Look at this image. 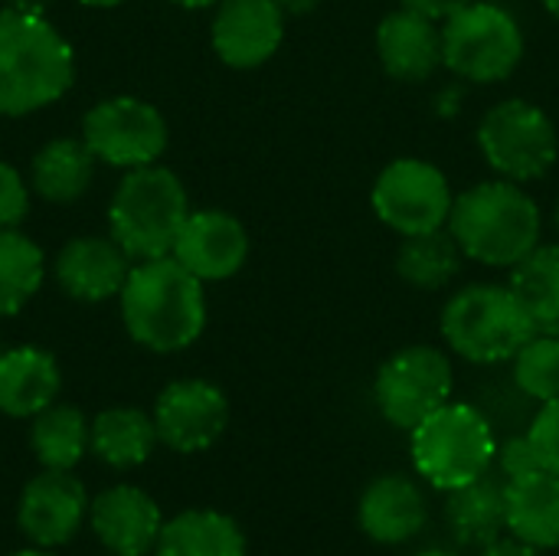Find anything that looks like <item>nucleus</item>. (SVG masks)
Returning a JSON list of instances; mask_svg holds the SVG:
<instances>
[{
  "label": "nucleus",
  "instance_id": "f257e3e1",
  "mask_svg": "<svg viewBox=\"0 0 559 556\" xmlns=\"http://www.w3.org/2000/svg\"><path fill=\"white\" fill-rule=\"evenodd\" d=\"M118 301L128 334L154 354L187 351L206 328L203 282L174 256L131 265Z\"/></svg>",
  "mask_w": 559,
  "mask_h": 556
},
{
  "label": "nucleus",
  "instance_id": "f03ea898",
  "mask_svg": "<svg viewBox=\"0 0 559 556\" xmlns=\"http://www.w3.org/2000/svg\"><path fill=\"white\" fill-rule=\"evenodd\" d=\"M72 79L75 52L46 13L0 7V118L59 102Z\"/></svg>",
  "mask_w": 559,
  "mask_h": 556
},
{
  "label": "nucleus",
  "instance_id": "7ed1b4c3",
  "mask_svg": "<svg viewBox=\"0 0 559 556\" xmlns=\"http://www.w3.org/2000/svg\"><path fill=\"white\" fill-rule=\"evenodd\" d=\"M449 233L465 259L491 269H514L540 246V206L524 184L504 177L481 180L455 197Z\"/></svg>",
  "mask_w": 559,
  "mask_h": 556
},
{
  "label": "nucleus",
  "instance_id": "20e7f679",
  "mask_svg": "<svg viewBox=\"0 0 559 556\" xmlns=\"http://www.w3.org/2000/svg\"><path fill=\"white\" fill-rule=\"evenodd\" d=\"M187 216V190L180 177L160 164L128 170L108 206L111 239L128 252L131 262L170 256Z\"/></svg>",
  "mask_w": 559,
  "mask_h": 556
},
{
  "label": "nucleus",
  "instance_id": "39448f33",
  "mask_svg": "<svg viewBox=\"0 0 559 556\" xmlns=\"http://www.w3.org/2000/svg\"><path fill=\"white\" fill-rule=\"evenodd\" d=\"M442 338L468 364H504L537 334L508 285H468L442 308Z\"/></svg>",
  "mask_w": 559,
  "mask_h": 556
},
{
  "label": "nucleus",
  "instance_id": "423d86ee",
  "mask_svg": "<svg viewBox=\"0 0 559 556\" xmlns=\"http://www.w3.org/2000/svg\"><path fill=\"white\" fill-rule=\"evenodd\" d=\"M413 465L439 492H455L495 469L498 439L472 403L449 400L413 429Z\"/></svg>",
  "mask_w": 559,
  "mask_h": 556
},
{
  "label": "nucleus",
  "instance_id": "0eeeda50",
  "mask_svg": "<svg viewBox=\"0 0 559 556\" xmlns=\"http://www.w3.org/2000/svg\"><path fill=\"white\" fill-rule=\"evenodd\" d=\"M524 59L518 16L495 0H472L442 20V66L465 82L495 85L514 75Z\"/></svg>",
  "mask_w": 559,
  "mask_h": 556
},
{
  "label": "nucleus",
  "instance_id": "6e6552de",
  "mask_svg": "<svg viewBox=\"0 0 559 556\" xmlns=\"http://www.w3.org/2000/svg\"><path fill=\"white\" fill-rule=\"evenodd\" d=\"M478 147L498 177L534 184L559 161L557 125L540 105L527 98H504L478 121Z\"/></svg>",
  "mask_w": 559,
  "mask_h": 556
},
{
  "label": "nucleus",
  "instance_id": "1a4fd4ad",
  "mask_svg": "<svg viewBox=\"0 0 559 556\" xmlns=\"http://www.w3.org/2000/svg\"><path fill=\"white\" fill-rule=\"evenodd\" d=\"M455 390V370L445 351L429 344H413L396 351L383 360L373 380V400L380 416L413 433L423 419H429L436 410H442L452 400Z\"/></svg>",
  "mask_w": 559,
  "mask_h": 556
},
{
  "label": "nucleus",
  "instance_id": "9d476101",
  "mask_svg": "<svg viewBox=\"0 0 559 556\" xmlns=\"http://www.w3.org/2000/svg\"><path fill=\"white\" fill-rule=\"evenodd\" d=\"M370 206L377 220L393 233L416 236L449 226L455 190L432 161L396 157L377 174L370 190Z\"/></svg>",
  "mask_w": 559,
  "mask_h": 556
},
{
  "label": "nucleus",
  "instance_id": "9b49d317",
  "mask_svg": "<svg viewBox=\"0 0 559 556\" xmlns=\"http://www.w3.org/2000/svg\"><path fill=\"white\" fill-rule=\"evenodd\" d=\"M82 141L95 161L134 170L154 164L167 151V121L144 98L115 95L85 111Z\"/></svg>",
  "mask_w": 559,
  "mask_h": 556
},
{
  "label": "nucleus",
  "instance_id": "f8f14e48",
  "mask_svg": "<svg viewBox=\"0 0 559 556\" xmlns=\"http://www.w3.org/2000/svg\"><path fill=\"white\" fill-rule=\"evenodd\" d=\"M229 426V400L210 380H174L154 403L157 439L180 456L206 452Z\"/></svg>",
  "mask_w": 559,
  "mask_h": 556
},
{
  "label": "nucleus",
  "instance_id": "ddd939ff",
  "mask_svg": "<svg viewBox=\"0 0 559 556\" xmlns=\"http://www.w3.org/2000/svg\"><path fill=\"white\" fill-rule=\"evenodd\" d=\"M88 505L85 485L72 472L43 469L20 495L16 524L33 547H66L88 518Z\"/></svg>",
  "mask_w": 559,
  "mask_h": 556
},
{
  "label": "nucleus",
  "instance_id": "4468645a",
  "mask_svg": "<svg viewBox=\"0 0 559 556\" xmlns=\"http://www.w3.org/2000/svg\"><path fill=\"white\" fill-rule=\"evenodd\" d=\"M210 36L226 66L255 69L278 52L285 39V10L278 0H219Z\"/></svg>",
  "mask_w": 559,
  "mask_h": 556
},
{
  "label": "nucleus",
  "instance_id": "2eb2a0df",
  "mask_svg": "<svg viewBox=\"0 0 559 556\" xmlns=\"http://www.w3.org/2000/svg\"><path fill=\"white\" fill-rule=\"evenodd\" d=\"M170 256L200 282H223L246 265L249 233L226 210H190Z\"/></svg>",
  "mask_w": 559,
  "mask_h": 556
},
{
  "label": "nucleus",
  "instance_id": "dca6fc26",
  "mask_svg": "<svg viewBox=\"0 0 559 556\" xmlns=\"http://www.w3.org/2000/svg\"><path fill=\"white\" fill-rule=\"evenodd\" d=\"M88 524L111 556H151L164 531V514L144 488L111 485L92 498Z\"/></svg>",
  "mask_w": 559,
  "mask_h": 556
},
{
  "label": "nucleus",
  "instance_id": "f3484780",
  "mask_svg": "<svg viewBox=\"0 0 559 556\" xmlns=\"http://www.w3.org/2000/svg\"><path fill=\"white\" fill-rule=\"evenodd\" d=\"M56 282L75 301H105L121 295L131 259L128 252L108 236H79L69 239L56 256Z\"/></svg>",
  "mask_w": 559,
  "mask_h": 556
},
{
  "label": "nucleus",
  "instance_id": "a211bd4d",
  "mask_svg": "<svg viewBox=\"0 0 559 556\" xmlns=\"http://www.w3.org/2000/svg\"><path fill=\"white\" fill-rule=\"evenodd\" d=\"M377 56L396 82H426L442 66V26L400 3L377 26Z\"/></svg>",
  "mask_w": 559,
  "mask_h": 556
},
{
  "label": "nucleus",
  "instance_id": "6ab92c4d",
  "mask_svg": "<svg viewBox=\"0 0 559 556\" xmlns=\"http://www.w3.org/2000/svg\"><path fill=\"white\" fill-rule=\"evenodd\" d=\"M357 521L360 531L383 544V547H396L413 541L426 521H429V505L423 488L406 478V475H380L373 478L357 505Z\"/></svg>",
  "mask_w": 559,
  "mask_h": 556
},
{
  "label": "nucleus",
  "instance_id": "aec40b11",
  "mask_svg": "<svg viewBox=\"0 0 559 556\" xmlns=\"http://www.w3.org/2000/svg\"><path fill=\"white\" fill-rule=\"evenodd\" d=\"M62 387L59 364L43 347H3L0 351V413L13 419H33L56 403Z\"/></svg>",
  "mask_w": 559,
  "mask_h": 556
},
{
  "label": "nucleus",
  "instance_id": "412c9836",
  "mask_svg": "<svg viewBox=\"0 0 559 556\" xmlns=\"http://www.w3.org/2000/svg\"><path fill=\"white\" fill-rule=\"evenodd\" d=\"M508 482L491 469L481 478L449 492L445 518L462 547L485 551L488 544L501 541L508 534Z\"/></svg>",
  "mask_w": 559,
  "mask_h": 556
},
{
  "label": "nucleus",
  "instance_id": "4be33fe9",
  "mask_svg": "<svg viewBox=\"0 0 559 556\" xmlns=\"http://www.w3.org/2000/svg\"><path fill=\"white\" fill-rule=\"evenodd\" d=\"M508 534L537 547H559V475L540 469L508 482Z\"/></svg>",
  "mask_w": 559,
  "mask_h": 556
},
{
  "label": "nucleus",
  "instance_id": "5701e85b",
  "mask_svg": "<svg viewBox=\"0 0 559 556\" xmlns=\"http://www.w3.org/2000/svg\"><path fill=\"white\" fill-rule=\"evenodd\" d=\"M242 528L213 508H190L164 521L160 541L151 556H246Z\"/></svg>",
  "mask_w": 559,
  "mask_h": 556
},
{
  "label": "nucleus",
  "instance_id": "b1692460",
  "mask_svg": "<svg viewBox=\"0 0 559 556\" xmlns=\"http://www.w3.org/2000/svg\"><path fill=\"white\" fill-rule=\"evenodd\" d=\"M154 416L138 406L102 410L88 426V452L111 469H138L157 446Z\"/></svg>",
  "mask_w": 559,
  "mask_h": 556
},
{
  "label": "nucleus",
  "instance_id": "393cba45",
  "mask_svg": "<svg viewBox=\"0 0 559 556\" xmlns=\"http://www.w3.org/2000/svg\"><path fill=\"white\" fill-rule=\"evenodd\" d=\"M95 177V154L85 141L75 138H56L43 144L29 167L33 190L49 203H72L79 200Z\"/></svg>",
  "mask_w": 559,
  "mask_h": 556
},
{
  "label": "nucleus",
  "instance_id": "a878e982",
  "mask_svg": "<svg viewBox=\"0 0 559 556\" xmlns=\"http://www.w3.org/2000/svg\"><path fill=\"white\" fill-rule=\"evenodd\" d=\"M462 246L455 242L449 226H442L432 233L403 236L396 249V275L413 288L439 292L449 282H455V275L462 272Z\"/></svg>",
  "mask_w": 559,
  "mask_h": 556
},
{
  "label": "nucleus",
  "instance_id": "bb28decb",
  "mask_svg": "<svg viewBox=\"0 0 559 556\" xmlns=\"http://www.w3.org/2000/svg\"><path fill=\"white\" fill-rule=\"evenodd\" d=\"M508 288L527 311L537 331L559 334V246H537L508 279Z\"/></svg>",
  "mask_w": 559,
  "mask_h": 556
},
{
  "label": "nucleus",
  "instance_id": "cd10ccee",
  "mask_svg": "<svg viewBox=\"0 0 559 556\" xmlns=\"http://www.w3.org/2000/svg\"><path fill=\"white\" fill-rule=\"evenodd\" d=\"M88 426L92 423L75 406L66 403L46 406L43 413L33 416V429H29L33 456L39 459L43 469L72 472L88 452Z\"/></svg>",
  "mask_w": 559,
  "mask_h": 556
},
{
  "label": "nucleus",
  "instance_id": "c85d7f7f",
  "mask_svg": "<svg viewBox=\"0 0 559 556\" xmlns=\"http://www.w3.org/2000/svg\"><path fill=\"white\" fill-rule=\"evenodd\" d=\"M46 279L43 249L23 233L0 229V318L23 311V305L39 292Z\"/></svg>",
  "mask_w": 559,
  "mask_h": 556
},
{
  "label": "nucleus",
  "instance_id": "c756f323",
  "mask_svg": "<svg viewBox=\"0 0 559 556\" xmlns=\"http://www.w3.org/2000/svg\"><path fill=\"white\" fill-rule=\"evenodd\" d=\"M514 383L524 397L550 403L559 397V334L537 331L514 354Z\"/></svg>",
  "mask_w": 559,
  "mask_h": 556
},
{
  "label": "nucleus",
  "instance_id": "7c9ffc66",
  "mask_svg": "<svg viewBox=\"0 0 559 556\" xmlns=\"http://www.w3.org/2000/svg\"><path fill=\"white\" fill-rule=\"evenodd\" d=\"M544 462L531 442V436H511L504 442H498V452H495V472L504 478V482H514L521 475H531V472H540Z\"/></svg>",
  "mask_w": 559,
  "mask_h": 556
},
{
  "label": "nucleus",
  "instance_id": "2f4dec72",
  "mask_svg": "<svg viewBox=\"0 0 559 556\" xmlns=\"http://www.w3.org/2000/svg\"><path fill=\"white\" fill-rule=\"evenodd\" d=\"M527 436H531L544 469L559 475V397L550 403H540V413L534 416Z\"/></svg>",
  "mask_w": 559,
  "mask_h": 556
},
{
  "label": "nucleus",
  "instance_id": "473e14b6",
  "mask_svg": "<svg viewBox=\"0 0 559 556\" xmlns=\"http://www.w3.org/2000/svg\"><path fill=\"white\" fill-rule=\"evenodd\" d=\"M29 210V187L23 184V174L0 161V229H13Z\"/></svg>",
  "mask_w": 559,
  "mask_h": 556
},
{
  "label": "nucleus",
  "instance_id": "72a5a7b5",
  "mask_svg": "<svg viewBox=\"0 0 559 556\" xmlns=\"http://www.w3.org/2000/svg\"><path fill=\"white\" fill-rule=\"evenodd\" d=\"M400 3L416 10V13H423V16H429V20H436V23H442V20H449L455 10H462L472 0H400Z\"/></svg>",
  "mask_w": 559,
  "mask_h": 556
},
{
  "label": "nucleus",
  "instance_id": "f704fd0d",
  "mask_svg": "<svg viewBox=\"0 0 559 556\" xmlns=\"http://www.w3.org/2000/svg\"><path fill=\"white\" fill-rule=\"evenodd\" d=\"M478 556H547V551H537V547H531V544H524V541L508 534V537L488 544L485 551H478Z\"/></svg>",
  "mask_w": 559,
  "mask_h": 556
},
{
  "label": "nucleus",
  "instance_id": "c9c22d12",
  "mask_svg": "<svg viewBox=\"0 0 559 556\" xmlns=\"http://www.w3.org/2000/svg\"><path fill=\"white\" fill-rule=\"evenodd\" d=\"M321 0H278V7L285 10V16H308L318 10Z\"/></svg>",
  "mask_w": 559,
  "mask_h": 556
},
{
  "label": "nucleus",
  "instance_id": "e433bc0d",
  "mask_svg": "<svg viewBox=\"0 0 559 556\" xmlns=\"http://www.w3.org/2000/svg\"><path fill=\"white\" fill-rule=\"evenodd\" d=\"M52 0H7V7H16V10H29V13H46Z\"/></svg>",
  "mask_w": 559,
  "mask_h": 556
},
{
  "label": "nucleus",
  "instance_id": "4c0bfd02",
  "mask_svg": "<svg viewBox=\"0 0 559 556\" xmlns=\"http://www.w3.org/2000/svg\"><path fill=\"white\" fill-rule=\"evenodd\" d=\"M174 3H180L187 10H206V7H216L219 0H174Z\"/></svg>",
  "mask_w": 559,
  "mask_h": 556
},
{
  "label": "nucleus",
  "instance_id": "58836bf2",
  "mask_svg": "<svg viewBox=\"0 0 559 556\" xmlns=\"http://www.w3.org/2000/svg\"><path fill=\"white\" fill-rule=\"evenodd\" d=\"M10 556H56L52 551H46V547H26V551H16V554Z\"/></svg>",
  "mask_w": 559,
  "mask_h": 556
},
{
  "label": "nucleus",
  "instance_id": "ea45409f",
  "mask_svg": "<svg viewBox=\"0 0 559 556\" xmlns=\"http://www.w3.org/2000/svg\"><path fill=\"white\" fill-rule=\"evenodd\" d=\"M79 3H85V7H118L121 0H79Z\"/></svg>",
  "mask_w": 559,
  "mask_h": 556
},
{
  "label": "nucleus",
  "instance_id": "a19ab883",
  "mask_svg": "<svg viewBox=\"0 0 559 556\" xmlns=\"http://www.w3.org/2000/svg\"><path fill=\"white\" fill-rule=\"evenodd\" d=\"M540 3H544V7H547V10H550V13L559 20V0H540Z\"/></svg>",
  "mask_w": 559,
  "mask_h": 556
},
{
  "label": "nucleus",
  "instance_id": "79ce46f5",
  "mask_svg": "<svg viewBox=\"0 0 559 556\" xmlns=\"http://www.w3.org/2000/svg\"><path fill=\"white\" fill-rule=\"evenodd\" d=\"M416 556H455V554H449V551H423V554H416Z\"/></svg>",
  "mask_w": 559,
  "mask_h": 556
},
{
  "label": "nucleus",
  "instance_id": "37998d69",
  "mask_svg": "<svg viewBox=\"0 0 559 556\" xmlns=\"http://www.w3.org/2000/svg\"><path fill=\"white\" fill-rule=\"evenodd\" d=\"M557 229H559V197H557Z\"/></svg>",
  "mask_w": 559,
  "mask_h": 556
}]
</instances>
